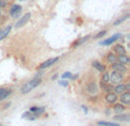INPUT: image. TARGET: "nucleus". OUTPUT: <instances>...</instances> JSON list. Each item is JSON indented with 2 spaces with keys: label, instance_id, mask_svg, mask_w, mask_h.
Wrapping results in <instances>:
<instances>
[{
  "label": "nucleus",
  "instance_id": "f257e3e1",
  "mask_svg": "<svg viewBox=\"0 0 130 126\" xmlns=\"http://www.w3.org/2000/svg\"><path fill=\"white\" fill-rule=\"evenodd\" d=\"M40 84H41L40 77H34L32 80L27 81V83L21 88V94H27V93H30L32 90H34L36 87H38Z\"/></svg>",
  "mask_w": 130,
  "mask_h": 126
},
{
  "label": "nucleus",
  "instance_id": "f03ea898",
  "mask_svg": "<svg viewBox=\"0 0 130 126\" xmlns=\"http://www.w3.org/2000/svg\"><path fill=\"white\" fill-rule=\"evenodd\" d=\"M123 74L120 73V72H117V71H112L110 72V84H121L123 81Z\"/></svg>",
  "mask_w": 130,
  "mask_h": 126
},
{
  "label": "nucleus",
  "instance_id": "7ed1b4c3",
  "mask_svg": "<svg viewBox=\"0 0 130 126\" xmlns=\"http://www.w3.org/2000/svg\"><path fill=\"white\" fill-rule=\"evenodd\" d=\"M111 67H112L113 71L120 72V73H122V74H124V73L128 72V68H127V65H123V64H121V63H119V62L111 64Z\"/></svg>",
  "mask_w": 130,
  "mask_h": 126
},
{
  "label": "nucleus",
  "instance_id": "20e7f679",
  "mask_svg": "<svg viewBox=\"0 0 130 126\" xmlns=\"http://www.w3.org/2000/svg\"><path fill=\"white\" fill-rule=\"evenodd\" d=\"M121 36H122L121 33H117V34H114V36H112V37H110V38L103 40L101 44H99V45H102V46H110V45H112L113 43H115L117 40H119V39L121 38Z\"/></svg>",
  "mask_w": 130,
  "mask_h": 126
},
{
  "label": "nucleus",
  "instance_id": "39448f33",
  "mask_svg": "<svg viewBox=\"0 0 130 126\" xmlns=\"http://www.w3.org/2000/svg\"><path fill=\"white\" fill-rule=\"evenodd\" d=\"M30 17H31V14H30V13H26L25 15H23L22 17H21L20 20L17 21V23L15 24V28H22V27H24V25L30 21Z\"/></svg>",
  "mask_w": 130,
  "mask_h": 126
},
{
  "label": "nucleus",
  "instance_id": "423d86ee",
  "mask_svg": "<svg viewBox=\"0 0 130 126\" xmlns=\"http://www.w3.org/2000/svg\"><path fill=\"white\" fill-rule=\"evenodd\" d=\"M59 60V57H53V59H49V60H47V61H45L43 63H41L40 65H39V68L38 69L39 70H43V69H47V68H49V67H52L54 63H56L57 61Z\"/></svg>",
  "mask_w": 130,
  "mask_h": 126
},
{
  "label": "nucleus",
  "instance_id": "0eeeda50",
  "mask_svg": "<svg viewBox=\"0 0 130 126\" xmlns=\"http://www.w3.org/2000/svg\"><path fill=\"white\" fill-rule=\"evenodd\" d=\"M118 100L120 101V103L124 104V106L130 104V92L129 91H127V92L122 93V94L120 95V97H118Z\"/></svg>",
  "mask_w": 130,
  "mask_h": 126
},
{
  "label": "nucleus",
  "instance_id": "6e6552de",
  "mask_svg": "<svg viewBox=\"0 0 130 126\" xmlns=\"http://www.w3.org/2000/svg\"><path fill=\"white\" fill-rule=\"evenodd\" d=\"M105 100H106V102H107L108 104H114V103H117V101H118V94H115L114 92L106 93Z\"/></svg>",
  "mask_w": 130,
  "mask_h": 126
},
{
  "label": "nucleus",
  "instance_id": "1a4fd4ad",
  "mask_svg": "<svg viewBox=\"0 0 130 126\" xmlns=\"http://www.w3.org/2000/svg\"><path fill=\"white\" fill-rule=\"evenodd\" d=\"M87 92L89 93V94H91V95L96 94V93L98 92V86H97V84L95 83V81H90V83H88Z\"/></svg>",
  "mask_w": 130,
  "mask_h": 126
},
{
  "label": "nucleus",
  "instance_id": "9d476101",
  "mask_svg": "<svg viewBox=\"0 0 130 126\" xmlns=\"http://www.w3.org/2000/svg\"><path fill=\"white\" fill-rule=\"evenodd\" d=\"M91 65H92V68H94V69H96L98 72H104V71H105V65H104L101 61H98V60L92 61Z\"/></svg>",
  "mask_w": 130,
  "mask_h": 126
},
{
  "label": "nucleus",
  "instance_id": "9b49d317",
  "mask_svg": "<svg viewBox=\"0 0 130 126\" xmlns=\"http://www.w3.org/2000/svg\"><path fill=\"white\" fill-rule=\"evenodd\" d=\"M113 91H114L115 94H122V93L127 92V86H126V84H123V83L118 84V85L113 88Z\"/></svg>",
  "mask_w": 130,
  "mask_h": 126
},
{
  "label": "nucleus",
  "instance_id": "f8f14e48",
  "mask_svg": "<svg viewBox=\"0 0 130 126\" xmlns=\"http://www.w3.org/2000/svg\"><path fill=\"white\" fill-rule=\"evenodd\" d=\"M114 53L117 55H127V51L124 48L123 45L119 44V45H115L114 46Z\"/></svg>",
  "mask_w": 130,
  "mask_h": 126
},
{
  "label": "nucleus",
  "instance_id": "ddd939ff",
  "mask_svg": "<svg viewBox=\"0 0 130 126\" xmlns=\"http://www.w3.org/2000/svg\"><path fill=\"white\" fill-rule=\"evenodd\" d=\"M10 31H11V25H7V27H5L2 30H0V41L6 38V37L10 33Z\"/></svg>",
  "mask_w": 130,
  "mask_h": 126
},
{
  "label": "nucleus",
  "instance_id": "4468645a",
  "mask_svg": "<svg viewBox=\"0 0 130 126\" xmlns=\"http://www.w3.org/2000/svg\"><path fill=\"white\" fill-rule=\"evenodd\" d=\"M39 116L37 115V114H34V112H30V111H26V112H24L22 115V118L23 119H29V120H34V119H37Z\"/></svg>",
  "mask_w": 130,
  "mask_h": 126
},
{
  "label": "nucleus",
  "instance_id": "2eb2a0df",
  "mask_svg": "<svg viewBox=\"0 0 130 126\" xmlns=\"http://www.w3.org/2000/svg\"><path fill=\"white\" fill-rule=\"evenodd\" d=\"M106 61H107L110 64H113V63H117L118 62V55L114 54V53H108L106 55Z\"/></svg>",
  "mask_w": 130,
  "mask_h": 126
},
{
  "label": "nucleus",
  "instance_id": "dca6fc26",
  "mask_svg": "<svg viewBox=\"0 0 130 126\" xmlns=\"http://www.w3.org/2000/svg\"><path fill=\"white\" fill-rule=\"evenodd\" d=\"M11 94V90H7V88H0V101L5 100Z\"/></svg>",
  "mask_w": 130,
  "mask_h": 126
},
{
  "label": "nucleus",
  "instance_id": "f3484780",
  "mask_svg": "<svg viewBox=\"0 0 130 126\" xmlns=\"http://www.w3.org/2000/svg\"><path fill=\"white\" fill-rule=\"evenodd\" d=\"M113 110L118 114H122L124 110H126V107L122 103H114L113 104Z\"/></svg>",
  "mask_w": 130,
  "mask_h": 126
},
{
  "label": "nucleus",
  "instance_id": "a211bd4d",
  "mask_svg": "<svg viewBox=\"0 0 130 126\" xmlns=\"http://www.w3.org/2000/svg\"><path fill=\"white\" fill-rule=\"evenodd\" d=\"M20 13H22V7L20 5H13L10 8V15L15 16L16 14H20Z\"/></svg>",
  "mask_w": 130,
  "mask_h": 126
},
{
  "label": "nucleus",
  "instance_id": "6ab92c4d",
  "mask_svg": "<svg viewBox=\"0 0 130 126\" xmlns=\"http://www.w3.org/2000/svg\"><path fill=\"white\" fill-rule=\"evenodd\" d=\"M118 62L123 65H127V64H129L130 59L128 57V55H118Z\"/></svg>",
  "mask_w": 130,
  "mask_h": 126
},
{
  "label": "nucleus",
  "instance_id": "aec40b11",
  "mask_svg": "<svg viewBox=\"0 0 130 126\" xmlns=\"http://www.w3.org/2000/svg\"><path fill=\"white\" fill-rule=\"evenodd\" d=\"M101 83H103V84H110V72H107V71L102 72Z\"/></svg>",
  "mask_w": 130,
  "mask_h": 126
},
{
  "label": "nucleus",
  "instance_id": "412c9836",
  "mask_svg": "<svg viewBox=\"0 0 130 126\" xmlns=\"http://www.w3.org/2000/svg\"><path fill=\"white\" fill-rule=\"evenodd\" d=\"M101 88L104 91V92L110 93V92H112L114 87H113L112 84H103V83H101Z\"/></svg>",
  "mask_w": 130,
  "mask_h": 126
},
{
  "label": "nucleus",
  "instance_id": "4be33fe9",
  "mask_svg": "<svg viewBox=\"0 0 130 126\" xmlns=\"http://www.w3.org/2000/svg\"><path fill=\"white\" fill-rule=\"evenodd\" d=\"M114 119L115 120H121V122H129L130 118L128 115H122V114H119V115L114 116Z\"/></svg>",
  "mask_w": 130,
  "mask_h": 126
},
{
  "label": "nucleus",
  "instance_id": "5701e85b",
  "mask_svg": "<svg viewBox=\"0 0 130 126\" xmlns=\"http://www.w3.org/2000/svg\"><path fill=\"white\" fill-rule=\"evenodd\" d=\"M89 38V36H86V37H82V38H80V39H78V40H75L73 43V47H78V46H80V45H82L83 43H85L87 39Z\"/></svg>",
  "mask_w": 130,
  "mask_h": 126
},
{
  "label": "nucleus",
  "instance_id": "b1692460",
  "mask_svg": "<svg viewBox=\"0 0 130 126\" xmlns=\"http://www.w3.org/2000/svg\"><path fill=\"white\" fill-rule=\"evenodd\" d=\"M98 125L101 126H121L118 123H113V122H105V120H99Z\"/></svg>",
  "mask_w": 130,
  "mask_h": 126
},
{
  "label": "nucleus",
  "instance_id": "393cba45",
  "mask_svg": "<svg viewBox=\"0 0 130 126\" xmlns=\"http://www.w3.org/2000/svg\"><path fill=\"white\" fill-rule=\"evenodd\" d=\"M128 17H129V15H128V14H127V15H124V16H122L121 18H119V20H117V21H115V22H114V25H119V24H121V23H123L124 21H126Z\"/></svg>",
  "mask_w": 130,
  "mask_h": 126
},
{
  "label": "nucleus",
  "instance_id": "a878e982",
  "mask_svg": "<svg viewBox=\"0 0 130 126\" xmlns=\"http://www.w3.org/2000/svg\"><path fill=\"white\" fill-rule=\"evenodd\" d=\"M105 34H106V30H103V31L98 32V33L95 36V39H99V38H102V37H104Z\"/></svg>",
  "mask_w": 130,
  "mask_h": 126
},
{
  "label": "nucleus",
  "instance_id": "bb28decb",
  "mask_svg": "<svg viewBox=\"0 0 130 126\" xmlns=\"http://www.w3.org/2000/svg\"><path fill=\"white\" fill-rule=\"evenodd\" d=\"M62 78H63V79H65V78H66V79L72 78V73H71V72H65V73L62 74Z\"/></svg>",
  "mask_w": 130,
  "mask_h": 126
},
{
  "label": "nucleus",
  "instance_id": "cd10ccee",
  "mask_svg": "<svg viewBox=\"0 0 130 126\" xmlns=\"http://www.w3.org/2000/svg\"><path fill=\"white\" fill-rule=\"evenodd\" d=\"M6 5H7L6 0H0V9L5 8V7H6Z\"/></svg>",
  "mask_w": 130,
  "mask_h": 126
},
{
  "label": "nucleus",
  "instance_id": "c85d7f7f",
  "mask_svg": "<svg viewBox=\"0 0 130 126\" xmlns=\"http://www.w3.org/2000/svg\"><path fill=\"white\" fill-rule=\"evenodd\" d=\"M59 85H62V86H64V87H66V86L69 85V81H65V80H61V81H59Z\"/></svg>",
  "mask_w": 130,
  "mask_h": 126
},
{
  "label": "nucleus",
  "instance_id": "c756f323",
  "mask_svg": "<svg viewBox=\"0 0 130 126\" xmlns=\"http://www.w3.org/2000/svg\"><path fill=\"white\" fill-rule=\"evenodd\" d=\"M38 108H39V107H31L29 111H30V112H36V111L38 110Z\"/></svg>",
  "mask_w": 130,
  "mask_h": 126
},
{
  "label": "nucleus",
  "instance_id": "7c9ffc66",
  "mask_svg": "<svg viewBox=\"0 0 130 126\" xmlns=\"http://www.w3.org/2000/svg\"><path fill=\"white\" fill-rule=\"evenodd\" d=\"M82 109H83V111H85V112H87V111H88V110H87V108H86V107H85V106H83V107H82Z\"/></svg>",
  "mask_w": 130,
  "mask_h": 126
},
{
  "label": "nucleus",
  "instance_id": "2f4dec72",
  "mask_svg": "<svg viewBox=\"0 0 130 126\" xmlns=\"http://www.w3.org/2000/svg\"><path fill=\"white\" fill-rule=\"evenodd\" d=\"M0 16H1V9H0Z\"/></svg>",
  "mask_w": 130,
  "mask_h": 126
},
{
  "label": "nucleus",
  "instance_id": "473e14b6",
  "mask_svg": "<svg viewBox=\"0 0 130 126\" xmlns=\"http://www.w3.org/2000/svg\"><path fill=\"white\" fill-rule=\"evenodd\" d=\"M20 1H23V0H20Z\"/></svg>",
  "mask_w": 130,
  "mask_h": 126
},
{
  "label": "nucleus",
  "instance_id": "72a5a7b5",
  "mask_svg": "<svg viewBox=\"0 0 130 126\" xmlns=\"http://www.w3.org/2000/svg\"><path fill=\"white\" fill-rule=\"evenodd\" d=\"M98 126H101V125H98Z\"/></svg>",
  "mask_w": 130,
  "mask_h": 126
}]
</instances>
